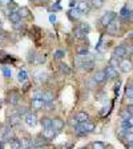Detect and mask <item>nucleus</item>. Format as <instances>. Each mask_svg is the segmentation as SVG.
I'll return each mask as SVG.
<instances>
[{"label":"nucleus","mask_w":133,"mask_h":149,"mask_svg":"<svg viewBox=\"0 0 133 149\" xmlns=\"http://www.w3.org/2000/svg\"><path fill=\"white\" fill-rule=\"evenodd\" d=\"M4 43V35H0V44Z\"/></svg>","instance_id":"obj_53"},{"label":"nucleus","mask_w":133,"mask_h":149,"mask_svg":"<svg viewBox=\"0 0 133 149\" xmlns=\"http://www.w3.org/2000/svg\"><path fill=\"white\" fill-rule=\"evenodd\" d=\"M12 139V130L11 129H7L3 134V141H8V140Z\"/></svg>","instance_id":"obj_35"},{"label":"nucleus","mask_w":133,"mask_h":149,"mask_svg":"<svg viewBox=\"0 0 133 149\" xmlns=\"http://www.w3.org/2000/svg\"><path fill=\"white\" fill-rule=\"evenodd\" d=\"M81 124H83V128H84V130H85L87 133H89V132H93V130H95V124H93V123L85 121V123H81Z\"/></svg>","instance_id":"obj_20"},{"label":"nucleus","mask_w":133,"mask_h":149,"mask_svg":"<svg viewBox=\"0 0 133 149\" xmlns=\"http://www.w3.org/2000/svg\"><path fill=\"white\" fill-rule=\"evenodd\" d=\"M45 61V55H43V53H39V55H36V59H35V63L36 64H41V63Z\"/></svg>","instance_id":"obj_34"},{"label":"nucleus","mask_w":133,"mask_h":149,"mask_svg":"<svg viewBox=\"0 0 133 149\" xmlns=\"http://www.w3.org/2000/svg\"><path fill=\"white\" fill-rule=\"evenodd\" d=\"M64 56H65V52H64V51L57 49V51L55 52V55H53V57H55V59H57V60H60V59H63Z\"/></svg>","instance_id":"obj_36"},{"label":"nucleus","mask_w":133,"mask_h":149,"mask_svg":"<svg viewBox=\"0 0 133 149\" xmlns=\"http://www.w3.org/2000/svg\"><path fill=\"white\" fill-rule=\"evenodd\" d=\"M132 63H130V60H123V61H120V69L124 73H128V72L132 71Z\"/></svg>","instance_id":"obj_8"},{"label":"nucleus","mask_w":133,"mask_h":149,"mask_svg":"<svg viewBox=\"0 0 133 149\" xmlns=\"http://www.w3.org/2000/svg\"><path fill=\"white\" fill-rule=\"evenodd\" d=\"M31 107L35 111H40L45 107V101L43 99H32L31 100Z\"/></svg>","instance_id":"obj_5"},{"label":"nucleus","mask_w":133,"mask_h":149,"mask_svg":"<svg viewBox=\"0 0 133 149\" xmlns=\"http://www.w3.org/2000/svg\"><path fill=\"white\" fill-rule=\"evenodd\" d=\"M19 15H20V17H27V16H29V9L27 8V7H20V8L17 9Z\"/></svg>","instance_id":"obj_28"},{"label":"nucleus","mask_w":133,"mask_h":149,"mask_svg":"<svg viewBox=\"0 0 133 149\" xmlns=\"http://www.w3.org/2000/svg\"><path fill=\"white\" fill-rule=\"evenodd\" d=\"M20 120H22V117H20V115H12L9 116L8 118V124L11 125V127H17L19 124H20Z\"/></svg>","instance_id":"obj_10"},{"label":"nucleus","mask_w":133,"mask_h":149,"mask_svg":"<svg viewBox=\"0 0 133 149\" xmlns=\"http://www.w3.org/2000/svg\"><path fill=\"white\" fill-rule=\"evenodd\" d=\"M109 65H112V67H120V59H117V57H115V56H112L111 59H109Z\"/></svg>","instance_id":"obj_30"},{"label":"nucleus","mask_w":133,"mask_h":149,"mask_svg":"<svg viewBox=\"0 0 133 149\" xmlns=\"http://www.w3.org/2000/svg\"><path fill=\"white\" fill-rule=\"evenodd\" d=\"M53 99H55V95H53V92H51V91H47V92H44L43 100L45 102H53Z\"/></svg>","instance_id":"obj_16"},{"label":"nucleus","mask_w":133,"mask_h":149,"mask_svg":"<svg viewBox=\"0 0 133 149\" xmlns=\"http://www.w3.org/2000/svg\"><path fill=\"white\" fill-rule=\"evenodd\" d=\"M25 113H28L27 107H22V108L19 109V115H25Z\"/></svg>","instance_id":"obj_44"},{"label":"nucleus","mask_w":133,"mask_h":149,"mask_svg":"<svg viewBox=\"0 0 133 149\" xmlns=\"http://www.w3.org/2000/svg\"><path fill=\"white\" fill-rule=\"evenodd\" d=\"M88 118H89V116H88V113H85V112H79L77 115H76V120H77L80 124L88 121Z\"/></svg>","instance_id":"obj_15"},{"label":"nucleus","mask_w":133,"mask_h":149,"mask_svg":"<svg viewBox=\"0 0 133 149\" xmlns=\"http://www.w3.org/2000/svg\"><path fill=\"white\" fill-rule=\"evenodd\" d=\"M33 149H45V145L44 146H33Z\"/></svg>","instance_id":"obj_55"},{"label":"nucleus","mask_w":133,"mask_h":149,"mask_svg":"<svg viewBox=\"0 0 133 149\" xmlns=\"http://www.w3.org/2000/svg\"><path fill=\"white\" fill-rule=\"evenodd\" d=\"M127 148H128V149H133V143H129V144H128Z\"/></svg>","instance_id":"obj_54"},{"label":"nucleus","mask_w":133,"mask_h":149,"mask_svg":"<svg viewBox=\"0 0 133 149\" xmlns=\"http://www.w3.org/2000/svg\"><path fill=\"white\" fill-rule=\"evenodd\" d=\"M105 113H108V109H107V107H104V109L101 111V116H104Z\"/></svg>","instance_id":"obj_52"},{"label":"nucleus","mask_w":133,"mask_h":149,"mask_svg":"<svg viewBox=\"0 0 133 149\" xmlns=\"http://www.w3.org/2000/svg\"><path fill=\"white\" fill-rule=\"evenodd\" d=\"M69 123H71V125H72V127H75V128H76L79 124H80V123L76 120V117H75V118H71V121H69Z\"/></svg>","instance_id":"obj_45"},{"label":"nucleus","mask_w":133,"mask_h":149,"mask_svg":"<svg viewBox=\"0 0 133 149\" xmlns=\"http://www.w3.org/2000/svg\"><path fill=\"white\" fill-rule=\"evenodd\" d=\"M52 127L55 128L57 132H60V130L64 128V121L61 120V118H52Z\"/></svg>","instance_id":"obj_11"},{"label":"nucleus","mask_w":133,"mask_h":149,"mask_svg":"<svg viewBox=\"0 0 133 149\" xmlns=\"http://www.w3.org/2000/svg\"><path fill=\"white\" fill-rule=\"evenodd\" d=\"M128 123H129V125L133 128V116H130V117L128 118Z\"/></svg>","instance_id":"obj_51"},{"label":"nucleus","mask_w":133,"mask_h":149,"mask_svg":"<svg viewBox=\"0 0 133 149\" xmlns=\"http://www.w3.org/2000/svg\"><path fill=\"white\" fill-rule=\"evenodd\" d=\"M35 80L37 83H45L48 80V74L47 73H43V72H36L35 73Z\"/></svg>","instance_id":"obj_12"},{"label":"nucleus","mask_w":133,"mask_h":149,"mask_svg":"<svg viewBox=\"0 0 133 149\" xmlns=\"http://www.w3.org/2000/svg\"><path fill=\"white\" fill-rule=\"evenodd\" d=\"M102 1H104V0H91V3H92V6L95 7V8H100V7L102 6Z\"/></svg>","instance_id":"obj_38"},{"label":"nucleus","mask_w":133,"mask_h":149,"mask_svg":"<svg viewBox=\"0 0 133 149\" xmlns=\"http://www.w3.org/2000/svg\"><path fill=\"white\" fill-rule=\"evenodd\" d=\"M33 144H35V146H44L47 144V139L45 137H39V139H35L33 140Z\"/></svg>","instance_id":"obj_27"},{"label":"nucleus","mask_w":133,"mask_h":149,"mask_svg":"<svg viewBox=\"0 0 133 149\" xmlns=\"http://www.w3.org/2000/svg\"><path fill=\"white\" fill-rule=\"evenodd\" d=\"M77 4H79V1H76V0H71V1H69V7H71V8H76V7H77Z\"/></svg>","instance_id":"obj_47"},{"label":"nucleus","mask_w":133,"mask_h":149,"mask_svg":"<svg viewBox=\"0 0 133 149\" xmlns=\"http://www.w3.org/2000/svg\"><path fill=\"white\" fill-rule=\"evenodd\" d=\"M56 132H57V130H56L53 127H51V128H44V130H43V136L45 137L47 140H52L53 137L56 136Z\"/></svg>","instance_id":"obj_7"},{"label":"nucleus","mask_w":133,"mask_h":149,"mask_svg":"<svg viewBox=\"0 0 133 149\" xmlns=\"http://www.w3.org/2000/svg\"><path fill=\"white\" fill-rule=\"evenodd\" d=\"M22 146H23V149H33L35 144L29 139H22Z\"/></svg>","instance_id":"obj_14"},{"label":"nucleus","mask_w":133,"mask_h":149,"mask_svg":"<svg viewBox=\"0 0 133 149\" xmlns=\"http://www.w3.org/2000/svg\"><path fill=\"white\" fill-rule=\"evenodd\" d=\"M93 149H105L102 143H93Z\"/></svg>","instance_id":"obj_43"},{"label":"nucleus","mask_w":133,"mask_h":149,"mask_svg":"<svg viewBox=\"0 0 133 149\" xmlns=\"http://www.w3.org/2000/svg\"><path fill=\"white\" fill-rule=\"evenodd\" d=\"M125 96L128 99H133V85H128L125 89Z\"/></svg>","instance_id":"obj_31"},{"label":"nucleus","mask_w":133,"mask_h":149,"mask_svg":"<svg viewBox=\"0 0 133 149\" xmlns=\"http://www.w3.org/2000/svg\"><path fill=\"white\" fill-rule=\"evenodd\" d=\"M133 13V11H130L129 8H128V7H124V8L121 9V12H120V16L123 19H125V20H128V19H129V16L132 15Z\"/></svg>","instance_id":"obj_19"},{"label":"nucleus","mask_w":133,"mask_h":149,"mask_svg":"<svg viewBox=\"0 0 133 149\" xmlns=\"http://www.w3.org/2000/svg\"><path fill=\"white\" fill-rule=\"evenodd\" d=\"M1 71H3V74L6 76L7 79H9L11 76H12V71H11L8 67H3V68H1Z\"/></svg>","instance_id":"obj_37"},{"label":"nucleus","mask_w":133,"mask_h":149,"mask_svg":"<svg viewBox=\"0 0 133 149\" xmlns=\"http://www.w3.org/2000/svg\"><path fill=\"white\" fill-rule=\"evenodd\" d=\"M68 15H69V17L72 19V20H75V19H79L81 16V12H80V9L79 8H75V9H71L68 12Z\"/></svg>","instance_id":"obj_22"},{"label":"nucleus","mask_w":133,"mask_h":149,"mask_svg":"<svg viewBox=\"0 0 133 149\" xmlns=\"http://www.w3.org/2000/svg\"><path fill=\"white\" fill-rule=\"evenodd\" d=\"M41 127L43 128H51L52 127V118H49V117H44V118H41Z\"/></svg>","instance_id":"obj_26"},{"label":"nucleus","mask_w":133,"mask_h":149,"mask_svg":"<svg viewBox=\"0 0 133 149\" xmlns=\"http://www.w3.org/2000/svg\"><path fill=\"white\" fill-rule=\"evenodd\" d=\"M22 140L19 139H13L12 141H11V149H22Z\"/></svg>","instance_id":"obj_24"},{"label":"nucleus","mask_w":133,"mask_h":149,"mask_svg":"<svg viewBox=\"0 0 133 149\" xmlns=\"http://www.w3.org/2000/svg\"><path fill=\"white\" fill-rule=\"evenodd\" d=\"M17 101H19V95L16 92H12L11 95H9V97H8V102L11 104V105H16Z\"/></svg>","instance_id":"obj_21"},{"label":"nucleus","mask_w":133,"mask_h":149,"mask_svg":"<svg viewBox=\"0 0 133 149\" xmlns=\"http://www.w3.org/2000/svg\"><path fill=\"white\" fill-rule=\"evenodd\" d=\"M59 69H60V72H61L63 74H71V68H69L68 65L65 64V63H60L59 64Z\"/></svg>","instance_id":"obj_17"},{"label":"nucleus","mask_w":133,"mask_h":149,"mask_svg":"<svg viewBox=\"0 0 133 149\" xmlns=\"http://www.w3.org/2000/svg\"><path fill=\"white\" fill-rule=\"evenodd\" d=\"M43 95H44V92L41 89H36L32 93V97H33V99H43Z\"/></svg>","instance_id":"obj_33"},{"label":"nucleus","mask_w":133,"mask_h":149,"mask_svg":"<svg viewBox=\"0 0 133 149\" xmlns=\"http://www.w3.org/2000/svg\"><path fill=\"white\" fill-rule=\"evenodd\" d=\"M107 79H108V76H107L105 71H97L96 73L93 74V80L96 81L97 84H102Z\"/></svg>","instance_id":"obj_4"},{"label":"nucleus","mask_w":133,"mask_h":149,"mask_svg":"<svg viewBox=\"0 0 133 149\" xmlns=\"http://www.w3.org/2000/svg\"><path fill=\"white\" fill-rule=\"evenodd\" d=\"M127 111L129 112V115H130V116H133V104H130V105H128V107H127Z\"/></svg>","instance_id":"obj_48"},{"label":"nucleus","mask_w":133,"mask_h":149,"mask_svg":"<svg viewBox=\"0 0 133 149\" xmlns=\"http://www.w3.org/2000/svg\"><path fill=\"white\" fill-rule=\"evenodd\" d=\"M120 31V22L118 20H113V22H111L108 25H107V32H108V35H117V32Z\"/></svg>","instance_id":"obj_1"},{"label":"nucleus","mask_w":133,"mask_h":149,"mask_svg":"<svg viewBox=\"0 0 133 149\" xmlns=\"http://www.w3.org/2000/svg\"><path fill=\"white\" fill-rule=\"evenodd\" d=\"M3 27V22H1V20H0V28Z\"/></svg>","instance_id":"obj_59"},{"label":"nucleus","mask_w":133,"mask_h":149,"mask_svg":"<svg viewBox=\"0 0 133 149\" xmlns=\"http://www.w3.org/2000/svg\"><path fill=\"white\" fill-rule=\"evenodd\" d=\"M7 59H8V55L4 51H0V61H6Z\"/></svg>","instance_id":"obj_41"},{"label":"nucleus","mask_w":133,"mask_h":149,"mask_svg":"<svg viewBox=\"0 0 133 149\" xmlns=\"http://www.w3.org/2000/svg\"><path fill=\"white\" fill-rule=\"evenodd\" d=\"M49 22L51 23H55L56 22V15H49Z\"/></svg>","instance_id":"obj_50"},{"label":"nucleus","mask_w":133,"mask_h":149,"mask_svg":"<svg viewBox=\"0 0 133 149\" xmlns=\"http://www.w3.org/2000/svg\"><path fill=\"white\" fill-rule=\"evenodd\" d=\"M9 20H11V23H19L22 22V17H20V15H19L17 11H11V13L8 15Z\"/></svg>","instance_id":"obj_13"},{"label":"nucleus","mask_w":133,"mask_h":149,"mask_svg":"<svg viewBox=\"0 0 133 149\" xmlns=\"http://www.w3.org/2000/svg\"><path fill=\"white\" fill-rule=\"evenodd\" d=\"M116 19V12H113V11H108L107 13H104V15L101 16V19H100V23H101L102 25H108L111 22H113Z\"/></svg>","instance_id":"obj_2"},{"label":"nucleus","mask_w":133,"mask_h":149,"mask_svg":"<svg viewBox=\"0 0 133 149\" xmlns=\"http://www.w3.org/2000/svg\"><path fill=\"white\" fill-rule=\"evenodd\" d=\"M120 85H121V83H120V80H117V83L115 84V92L118 95V91H120Z\"/></svg>","instance_id":"obj_46"},{"label":"nucleus","mask_w":133,"mask_h":149,"mask_svg":"<svg viewBox=\"0 0 133 149\" xmlns=\"http://www.w3.org/2000/svg\"><path fill=\"white\" fill-rule=\"evenodd\" d=\"M105 73H107V76H108V79H117L118 77V73H117V69L115 68V67H112V65H108L105 69Z\"/></svg>","instance_id":"obj_6"},{"label":"nucleus","mask_w":133,"mask_h":149,"mask_svg":"<svg viewBox=\"0 0 133 149\" xmlns=\"http://www.w3.org/2000/svg\"><path fill=\"white\" fill-rule=\"evenodd\" d=\"M32 1H40V0H32Z\"/></svg>","instance_id":"obj_60"},{"label":"nucleus","mask_w":133,"mask_h":149,"mask_svg":"<svg viewBox=\"0 0 133 149\" xmlns=\"http://www.w3.org/2000/svg\"><path fill=\"white\" fill-rule=\"evenodd\" d=\"M35 56H36V55H35L33 52H29V53H28L27 60H28L29 63H35Z\"/></svg>","instance_id":"obj_42"},{"label":"nucleus","mask_w":133,"mask_h":149,"mask_svg":"<svg viewBox=\"0 0 133 149\" xmlns=\"http://www.w3.org/2000/svg\"><path fill=\"white\" fill-rule=\"evenodd\" d=\"M0 149H4V148H3V141L0 143Z\"/></svg>","instance_id":"obj_58"},{"label":"nucleus","mask_w":133,"mask_h":149,"mask_svg":"<svg viewBox=\"0 0 133 149\" xmlns=\"http://www.w3.org/2000/svg\"><path fill=\"white\" fill-rule=\"evenodd\" d=\"M128 37H130V39H132V37H133V32H130V33L128 35Z\"/></svg>","instance_id":"obj_56"},{"label":"nucleus","mask_w":133,"mask_h":149,"mask_svg":"<svg viewBox=\"0 0 133 149\" xmlns=\"http://www.w3.org/2000/svg\"><path fill=\"white\" fill-rule=\"evenodd\" d=\"M85 36H87V33H85V32H84L80 27L75 28V37H77V39H84Z\"/></svg>","instance_id":"obj_23"},{"label":"nucleus","mask_w":133,"mask_h":149,"mask_svg":"<svg viewBox=\"0 0 133 149\" xmlns=\"http://www.w3.org/2000/svg\"><path fill=\"white\" fill-rule=\"evenodd\" d=\"M81 67H83L84 71H91L95 67V61H83L81 63Z\"/></svg>","instance_id":"obj_25"},{"label":"nucleus","mask_w":133,"mask_h":149,"mask_svg":"<svg viewBox=\"0 0 133 149\" xmlns=\"http://www.w3.org/2000/svg\"><path fill=\"white\" fill-rule=\"evenodd\" d=\"M125 140L128 141V144L133 143V133H132V132H128V133L125 134Z\"/></svg>","instance_id":"obj_40"},{"label":"nucleus","mask_w":133,"mask_h":149,"mask_svg":"<svg viewBox=\"0 0 133 149\" xmlns=\"http://www.w3.org/2000/svg\"><path fill=\"white\" fill-rule=\"evenodd\" d=\"M41 3H48V1H49V0H40Z\"/></svg>","instance_id":"obj_57"},{"label":"nucleus","mask_w":133,"mask_h":149,"mask_svg":"<svg viewBox=\"0 0 133 149\" xmlns=\"http://www.w3.org/2000/svg\"><path fill=\"white\" fill-rule=\"evenodd\" d=\"M27 77H28V74H27V72H25L24 69L19 71V73H17V80L20 81V83H24V81L27 80Z\"/></svg>","instance_id":"obj_29"},{"label":"nucleus","mask_w":133,"mask_h":149,"mask_svg":"<svg viewBox=\"0 0 133 149\" xmlns=\"http://www.w3.org/2000/svg\"><path fill=\"white\" fill-rule=\"evenodd\" d=\"M77 8L80 9L81 13H87L88 9H89V6H88V1H79Z\"/></svg>","instance_id":"obj_18"},{"label":"nucleus","mask_w":133,"mask_h":149,"mask_svg":"<svg viewBox=\"0 0 133 149\" xmlns=\"http://www.w3.org/2000/svg\"><path fill=\"white\" fill-rule=\"evenodd\" d=\"M11 3H12V0H0L1 6H7V4H11Z\"/></svg>","instance_id":"obj_49"},{"label":"nucleus","mask_w":133,"mask_h":149,"mask_svg":"<svg viewBox=\"0 0 133 149\" xmlns=\"http://www.w3.org/2000/svg\"><path fill=\"white\" fill-rule=\"evenodd\" d=\"M24 120H25V123H27V125H29V127H35L36 123H37V117H36V115H35L33 112H28V113H25Z\"/></svg>","instance_id":"obj_3"},{"label":"nucleus","mask_w":133,"mask_h":149,"mask_svg":"<svg viewBox=\"0 0 133 149\" xmlns=\"http://www.w3.org/2000/svg\"><path fill=\"white\" fill-rule=\"evenodd\" d=\"M124 48H125V52H127V55H133V45L129 43H124Z\"/></svg>","instance_id":"obj_32"},{"label":"nucleus","mask_w":133,"mask_h":149,"mask_svg":"<svg viewBox=\"0 0 133 149\" xmlns=\"http://www.w3.org/2000/svg\"><path fill=\"white\" fill-rule=\"evenodd\" d=\"M79 27H80L81 29L85 32V33H88V32H89V24H88V23H80V25H79Z\"/></svg>","instance_id":"obj_39"},{"label":"nucleus","mask_w":133,"mask_h":149,"mask_svg":"<svg viewBox=\"0 0 133 149\" xmlns=\"http://www.w3.org/2000/svg\"><path fill=\"white\" fill-rule=\"evenodd\" d=\"M125 55H127V52H125L124 45L116 47L115 51H113V56H115V57H117V59H123V57H124Z\"/></svg>","instance_id":"obj_9"}]
</instances>
